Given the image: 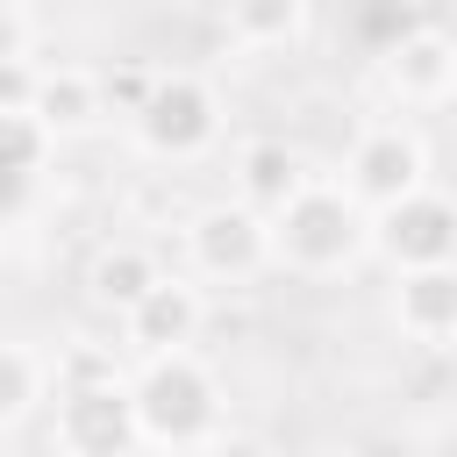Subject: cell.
Returning <instances> with one entry per match:
<instances>
[{
	"label": "cell",
	"mask_w": 457,
	"mask_h": 457,
	"mask_svg": "<svg viewBox=\"0 0 457 457\" xmlns=\"http://www.w3.org/2000/svg\"><path fill=\"white\" fill-rule=\"evenodd\" d=\"M364 243H371L364 207H357L343 186H328V179H307V193L271 214V264H286V271H300V278L343 271Z\"/></svg>",
	"instance_id": "1"
},
{
	"label": "cell",
	"mask_w": 457,
	"mask_h": 457,
	"mask_svg": "<svg viewBox=\"0 0 457 457\" xmlns=\"http://www.w3.org/2000/svg\"><path fill=\"white\" fill-rule=\"evenodd\" d=\"M136 393V428L143 443H164V450H193V443H214L221 428V393L214 378L179 350V357H150V371L129 386Z\"/></svg>",
	"instance_id": "2"
},
{
	"label": "cell",
	"mask_w": 457,
	"mask_h": 457,
	"mask_svg": "<svg viewBox=\"0 0 457 457\" xmlns=\"http://www.w3.org/2000/svg\"><path fill=\"white\" fill-rule=\"evenodd\" d=\"M136 136L150 157H200L214 136H221V100L200 71H157L143 114H136Z\"/></svg>",
	"instance_id": "3"
},
{
	"label": "cell",
	"mask_w": 457,
	"mask_h": 457,
	"mask_svg": "<svg viewBox=\"0 0 457 457\" xmlns=\"http://www.w3.org/2000/svg\"><path fill=\"white\" fill-rule=\"evenodd\" d=\"M421 171H428L421 136H414V129H400V121H371V129L350 143L343 193H350L357 207L386 214V207H400V200H414V193H421Z\"/></svg>",
	"instance_id": "4"
},
{
	"label": "cell",
	"mask_w": 457,
	"mask_h": 457,
	"mask_svg": "<svg viewBox=\"0 0 457 457\" xmlns=\"http://www.w3.org/2000/svg\"><path fill=\"white\" fill-rule=\"evenodd\" d=\"M50 443L64 457H129L143 443L136 428V393L114 378V386H57V428Z\"/></svg>",
	"instance_id": "5"
},
{
	"label": "cell",
	"mask_w": 457,
	"mask_h": 457,
	"mask_svg": "<svg viewBox=\"0 0 457 457\" xmlns=\"http://www.w3.org/2000/svg\"><path fill=\"white\" fill-rule=\"evenodd\" d=\"M371 243L400 271H443V264H457V200L421 186L414 200H400V207H386L371 221Z\"/></svg>",
	"instance_id": "6"
},
{
	"label": "cell",
	"mask_w": 457,
	"mask_h": 457,
	"mask_svg": "<svg viewBox=\"0 0 457 457\" xmlns=\"http://www.w3.org/2000/svg\"><path fill=\"white\" fill-rule=\"evenodd\" d=\"M186 257H193V271L200 278H250V271H264L271 264V221L264 214H250L243 200L236 207H207V214H193V228H186Z\"/></svg>",
	"instance_id": "7"
},
{
	"label": "cell",
	"mask_w": 457,
	"mask_h": 457,
	"mask_svg": "<svg viewBox=\"0 0 457 457\" xmlns=\"http://www.w3.org/2000/svg\"><path fill=\"white\" fill-rule=\"evenodd\" d=\"M386 79H393V93L414 100V107L450 100V93H457V36L436 29V21H421L400 50H386Z\"/></svg>",
	"instance_id": "8"
},
{
	"label": "cell",
	"mask_w": 457,
	"mask_h": 457,
	"mask_svg": "<svg viewBox=\"0 0 457 457\" xmlns=\"http://www.w3.org/2000/svg\"><path fill=\"white\" fill-rule=\"evenodd\" d=\"M236 186H243V207L271 221L278 207H293V200L307 193V164H300L293 143L257 136V143H243V157H236Z\"/></svg>",
	"instance_id": "9"
},
{
	"label": "cell",
	"mask_w": 457,
	"mask_h": 457,
	"mask_svg": "<svg viewBox=\"0 0 457 457\" xmlns=\"http://www.w3.org/2000/svg\"><path fill=\"white\" fill-rule=\"evenodd\" d=\"M200 286H186V278H164L143 307H129L121 321H129V343L136 350H150V357H179L186 343H193V328H200Z\"/></svg>",
	"instance_id": "10"
},
{
	"label": "cell",
	"mask_w": 457,
	"mask_h": 457,
	"mask_svg": "<svg viewBox=\"0 0 457 457\" xmlns=\"http://www.w3.org/2000/svg\"><path fill=\"white\" fill-rule=\"evenodd\" d=\"M393 321H400L414 343H443V336H457V264H443V271H400Z\"/></svg>",
	"instance_id": "11"
},
{
	"label": "cell",
	"mask_w": 457,
	"mask_h": 457,
	"mask_svg": "<svg viewBox=\"0 0 457 457\" xmlns=\"http://www.w3.org/2000/svg\"><path fill=\"white\" fill-rule=\"evenodd\" d=\"M100 107H107V86L93 79V71H79V64H57V71H36V100H29V114L50 129V136H64V129H86V121H100Z\"/></svg>",
	"instance_id": "12"
},
{
	"label": "cell",
	"mask_w": 457,
	"mask_h": 457,
	"mask_svg": "<svg viewBox=\"0 0 457 457\" xmlns=\"http://www.w3.org/2000/svg\"><path fill=\"white\" fill-rule=\"evenodd\" d=\"M164 286V271H157V257L143 250V243H107L100 257H93V293L107 300V307H143L150 293Z\"/></svg>",
	"instance_id": "13"
},
{
	"label": "cell",
	"mask_w": 457,
	"mask_h": 457,
	"mask_svg": "<svg viewBox=\"0 0 457 457\" xmlns=\"http://www.w3.org/2000/svg\"><path fill=\"white\" fill-rule=\"evenodd\" d=\"M300 29H307V7L300 0H243V7H221V36L243 43V50H286Z\"/></svg>",
	"instance_id": "14"
},
{
	"label": "cell",
	"mask_w": 457,
	"mask_h": 457,
	"mask_svg": "<svg viewBox=\"0 0 457 457\" xmlns=\"http://www.w3.org/2000/svg\"><path fill=\"white\" fill-rule=\"evenodd\" d=\"M43 157H50V129H43L36 114H0V179L14 186V179H29Z\"/></svg>",
	"instance_id": "15"
},
{
	"label": "cell",
	"mask_w": 457,
	"mask_h": 457,
	"mask_svg": "<svg viewBox=\"0 0 457 457\" xmlns=\"http://www.w3.org/2000/svg\"><path fill=\"white\" fill-rule=\"evenodd\" d=\"M43 393V364L21 343H0V421H21Z\"/></svg>",
	"instance_id": "16"
},
{
	"label": "cell",
	"mask_w": 457,
	"mask_h": 457,
	"mask_svg": "<svg viewBox=\"0 0 457 457\" xmlns=\"http://www.w3.org/2000/svg\"><path fill=\"white\" fill-rule=\"evenodd\" d=\"M29 36H36V21L0 0V71H7V64H29Z\"/></svg>",
	"instance_id": "17"
},
{
	"label": "cell",
	"mask_w": 457,
	"mask_h": 457,
	"mask_svg": "<svg viewBox=\"0 0 457 457\" xmlns=\"http://www.w3.org/2000/svg\"><path fill=\"white\" fill-rule=\"evenodd\" d=\"M207 457H278V450L257 436H221V443H207Z\"/></svg>",
	"instance_id": "18"
}]
</instances>
